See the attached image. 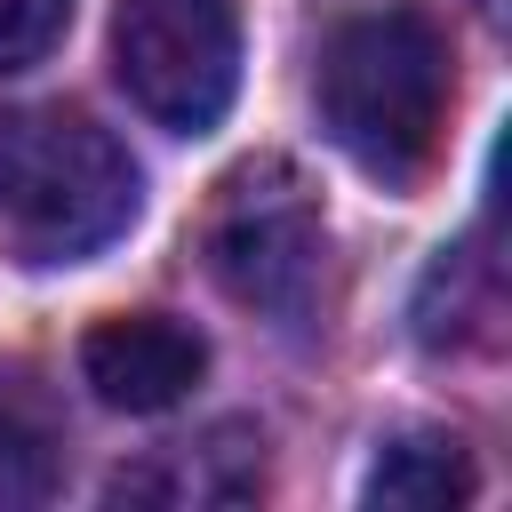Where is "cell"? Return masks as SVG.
<instances>
[{"label": "cell", "instance_id": "obj_1", "mask_svg": "<svg viewBox=\"0 0 512 512\" xmlns=\"http://www.w3.org/2000/svg\"><path fill=\"white\" fill-rule=\"evenodd\" d=\"M312 96H320V128L352 168L384 184H416L440 152L456 96L448 32L424 8H360L320 40Z\"/></svg>", "mask_w": 512, "mask_h": 512}, {"label": "cell", "instance_id": "obj_2", "mask_svg": "<svg viewBox=\"0 0 512 512\" xmlns=\"http://www.w3.org/2000/svg\"><path fill=\"white\" fill-rule=\"evenodd\" d=\"M144 184L112 128L64 104L0 112V240L24 264H80L128 232Z\"/></svg>", "mask_w": 512, "mask_h": 512}, {"label": "cell", "instance_id": "obj_3", "mask_svg": "<svg viewBox=\"0 0 512 512\" xmlns=\"http://www.w3.org/2000/svg\"><path fill=\"white\" fill-rule=\"evenodd\" d=\"M200 256L232 304L296 328L320 304V272H328V216H320L312 176L280 152L240 160L208 200Z\"/></svg>", "mask_w": 512, "mask_h": 512}, {"label": "cell", "instance_id": "obj_4", "mask_svg": "<svg viewBox=\"0 0 512 512\" xmlns=\"http://www.w3.org/2000/svg\"><path fill=\"white\" fill-rule=\"evenodd\" d=\"M112 72L144 120L200 136L240 88V0H120Z\"/></svg>", "mask_w": 512, "mask_h": 512}, {"label": "cell", "instance_id": "obj_5", "mask_svg": "<svg viewBox=\"0 0 512 512\" xmlns=\"http://www.w3.org/2000/svg\"><path fill=\"white\" fill-rule=\"evenodd\" d=\"M200 368H208V344L168 312H120L80 336V376L96 384L104 408H128V416L176 408L200 384Z\"/></svg>", "mask_w": 512, "mask_h": 512}, {"label": "cell", "instance_id": "obj_6", "mask_svg": "<svg viewBox=\"0 0 512 512\" xmlns=\"http://www.w3.org/2000/svg\"><path fill=\"white\" fill-rule=\"evenodd\" d=\"M264 488V456H256V432L240 424H216L208 440H176L160 448L152 464L136 472H112V504H192V512H216V504H248Z\"/></svg>", "mask_w": 512, "mask_h": 512}, {"label": "cell", "instance_id": "obj_7", "mask_svg": "<svg viewBox=\"0 0 512 512\" xmlns=\"http://www.w3.org/2000/svg\"><path fill=\"white\" fill-rule=\"evenodd\" d=\"M64 488V408L32 360H0V504H48Z\"/></svg>", "mask_w": 512, "mask_h": 512}, {"label": "cell", "instance_id": "obj_8", "mask_svg": "<svg viewBox=\"0 0 512 512\" xmlns=\"http://www.w3.org/2000/svg\"><path fill=\"white\" fill-rule=\"evenodd\" d=\"M480 488L472 456L456 432H408L376 456L368 472V504H392V512H432V504H464Z\"/></svg>", "mask_w": 512, "mask_h": 512}, {"label": "cell", "instance_id": "obj_9", "mask_svg": "<svg viewBox=\"0 0 512 512\" xmlns=\"http://www.w3.org/2000/svg\"><path fill=\"white\" fill-rule=\"evenodd\" d=\"M488 328H496V264L480 248H440L424 288H416V336L432 352H448V344H472Z\"/></svg>", "mask_w": 512, "mask_h": 512}, {"label": "cell", "instance_id": "obj_10", "mask_svg": "<svg viewBox=\"0 0 512 512\" xmlns=\"http://www.w3.org/2000/svg\"><path fill=\"white\" fill-rule=\"evenodd\" d=\"M72 24V0H0V72L40 64Z\"/></svg>", "mask_w": 512, "mask_h": 512}]
</instances>
